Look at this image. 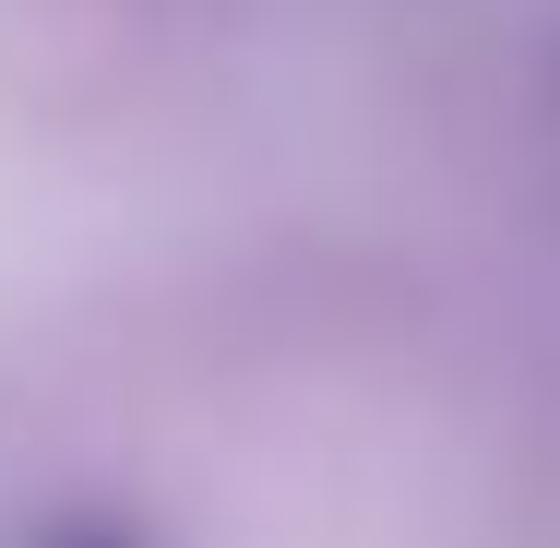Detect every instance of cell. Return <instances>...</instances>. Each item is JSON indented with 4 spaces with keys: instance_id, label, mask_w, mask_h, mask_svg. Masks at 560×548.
Returning a JSON list of instances; mask_svg holds the SVG:
<instances>
[{
    "instance_id": "obj_1",
    "label": "cell",
    "mask_w": 560,
    "mask_h": 548,
    "mask_svg": "<svg viewBox=\"0 0 560 548\" xmlns=\"http://www.w3.org/2000/svg\"><path fill=\"white\" fill-rule=\"evenodd\" d=\"M24 548H143L131 525H96V513H72V525H36Z\"/></svg>"
}]
</instances>
